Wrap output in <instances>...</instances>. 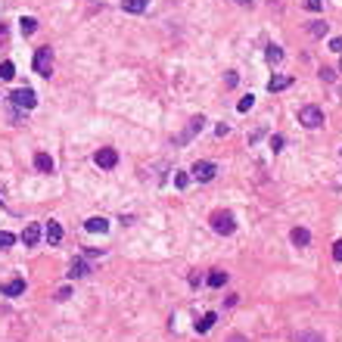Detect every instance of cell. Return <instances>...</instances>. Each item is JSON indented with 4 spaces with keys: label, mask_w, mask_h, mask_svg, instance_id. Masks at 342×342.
<instances>
[{
    "label": "cell",
    "mask_w": 342,
    "mask_h": 342,
    "mask_svg": "<svg viewBox=\"0 0 342 342\" xmlns=\"http://www.w3.org/2000/svg\"><path fill=\"white\" fill-rule=\"evenodd\" d=\"M227 342H249V339H246V336H239V333H236V336H230Z\"/></svg>",
    "instance_id": "obj_33"
},
{
    "label": "cell",
    "mask_w": 342,
    "mask_h": 342,
    "mask_svg": "<svg viewBox=\"0 0 342 342\" xmlns=\"http://www.w3.org/2000/svg\"><path fill=\"white\" fill-rule=\"evenodd\" d=\"M252 106H255V97H252V93H249V97H243V100L236 103V109H239V112H249Z\"/></svg>",
    "instance_id": "obj_25"
},
{
    "label": "cell",
    "mask_w": 342,
    "mask_h": 342,
    "mask_svg": "<svg viewBox=\"0 0 342 342\" xmlns=\"http://www.w3.org/2000/svg\"><path fill=\"white\" fill-rule=\"evenodd\" d=\"M10 100H13V106H19V109H34L38 106V97H34L31 87H16L10 93Z\"/></svg>",
    "instance_id": "obj_5"
},
{
    "label": "cell",
    "mask_w": 342,
    "mask_h": 342,
    "mask_svg": "<svg viewBox=\"0 0 342 342\" xmlns=\"http://www.w3.org/2000/svg\"><path fill=\"white\" fill-rule=\"evenodd\" d=\"M224 283H227V274H224V271H212V274H209V286L218 289V286H224Z\"/></svg>",
    "instance_id": "obj_20"
},
{
    "label": "cell",
    "mask_w": 342,
    "mask_h": 342,
    "mask_svg": "<svg viewBox=\"0 0 342 342\" xmlns=\"http://www.w3.org/2000/svg\"><path fill=\"white\" fill-rule=\"evenodd\" d=\"M13 75H16V65H13V63H3V65H0V81H13Z\"/></svg>",
    "instance_id": "obj_23"
},
{
    "label": "cell",
    "mask_w": 342,
    "mask_h": 342,
    "mask_svg": "<svg viewBox=\"0 0 342 342\" xmlns=\"http://www.w3.org/2000/svg\"><path fill=\"white\" fill-rule=\"evenodd\" d=\"M293 243H296V246H308V243H311V234H308L305 227H296V230H293Z\"/></svg>",
    "instance_id": "obj_18"
},
{
    "label": "cell",
    "mask_w": 342,
    "mask_h": 342,
    "mask_svg": "<svg viewBox=\"0 0 342 342\" xmlns=\"http://www.w3.org/2000/svg\"><path fill=\"white\" fill-rule=\"evenodd\" d=\"M150 6V0H122V10L125 13H143Z\"/></svg>",
    "instance_id": "obj_15"
},
{
    "label": "cell",
    "mask_w": 342,
    "mask_h": 342,
    "mask_svg": "<svg viewBox=\"0 0 342 342\" xmlns=\"http://www.w3.org/2000/svg\"><path fill=\"white\" fill-rule=\"evenodd\" d=\"M289 84H293V78H289V75H274V78L268 81V90L277 93V90H286Z\"/></svg>",
    "instance_id": "obj_12"
},
{
    "label": "cell",
    "mask_w": 342,
    "mask_h": 342,
    "mask_svg": "<svg viewBox=\"0 0 342 342\" xmlns=\"http://www.w3.org/2000/svg\"><path fill=\"white\" fill-rule=\"evenodd\" d=\"M305 10H311V13H321V10H323V0H305Z\"/></svg>",
    "instance_id": "obj_28"
},
{
    "label": "cell",
    "mask_w": 342,
    "mask_h": 342,
    "mask_svg": "<svg viewBox=\"0 0 342 342\" xmlns=\"http://www.w3.org/2000/svg\"><path fill=\"white\" fill-rule=\"evenodd\" d=\"M330 50H333V53H342V38H333L330 41Z\"/></svg>",
    "instance_id": "obj_31"
},
{
    "label": "cell",
    "mask_w": 342,
    "mask_h": 342,
    "mask_svg": "<svg viewBox=\"0 0 342 342\" xmlns=\"http://www.w3.org/2000/svg\"><path fill=\"white\" fill-rule=\"evenodd\" d=\"M90 274V264L84 261V258H75L72 261V268H68V280H78V277H87Z\"/></svg>",
    "instance_id": "obj_9"
},
{
    "label": "cell",
    "mask_w": 342,
    "mask_h": 342,
    "mask_svg": "<svg viewBox=\"0 0 342 342\" xmlns=\"http://www.w3.org/2000/svg\"><path fill=\"white\" fill-rule=\"evenodd\" d=\"M321 78H323V81H336V68L323 65V68H321Z\"/></svg>",
    "instance_id": "obj_27"
},
{
    "label": "cell",
    "mask_w": 342,
    "mask_h": 342,
    "mask_svg": "<svg viewBox=\"0 0 342 342\" xmlns=\"http://www.w3.org/2000/svg\"><path fill=\"white\" fill-rule=\"evenodd\" d=\"M34 168L44 171V174H50V171H53V159H50L47 152H38V156H34Z\"/></svg>",
    "instance_id": "obj_14"
},
{
    "label": "cell",
    "mask_w": 342,
    "mask_h": 342,
    "mask_svg": "<svg viewBox=\"0 0 342 342\" xmlns=\"http://www.w3.org/2000/svg\"><path fill=\"white\" fill-rule=\"evenodd\" d=\"M19 28H22L25 38H28V34L38 31V19H34V16H22V19H19Z\"/></svg>",
    "instance_id": "obj_16"
},
{
    "label": "cell",
    "mask_w": 342,
    "mask_h": 342,
    "mask_svg": "<svg viewBox=\"0 0 342 342\" xmlns=\"http://www.w3.org/2000/svg\"><path fill=\"white\" fill-rule=\"evenodd\" d=\"M34 72L50 78V72H53V50L50 47H41L38 53H34Z\"/></svg>",
    "instance_id": "obj_4"
},
{
    "label": "cell",
    "mask_w": 342,
    "mask_h": 342,
    "mask_svg": "<svg viewBox=\"0 0 342 342\" xmlns=\"http://www.w3.org/2000/svg\"><path fill=\"white\" fill-rule=\"evenodd\" d=\"M215 174H218V165H215V162H209V159H202V162H196V165H193V177H196L199 184L212 181Z\"/></svg>",
    "instance_id": "obj_7"
},
{
    "label": "cell",
    "mask_w": 342,
    "mask_h": 342,
    "mask_svg": "<svg viewBox=\"0 0 342 342\" xmlns=\"http://www.w3.org/2000/svg\"><path fill=\"white\" fill-rule=\"evenodd\" d=\"M264 56H268V63L274 65V63H280V59H283V50H280L277 44H271L268 50H264Z\"/></svg>",
    "instance_id": "obj_21"
},
{
    "label": "cell",
    "mask_w": 342,
    "mask_h": 342,
    "mask_svg": "<svg viewBox=\"0 0 342 342\" xmlns=\"http://www.w3.org/2000/svg\"><path fill=\"white\" fill-rule=\"evenodd\" d=\"M68 296H72V289H68V286H63V289H59V293H56V299H59V302H65Z\"/></svg>",
    "instance_id": "obj_32"
},
{
    "label": "cell",
    "mask_w": 342,
    "mask_h": 342,
    "mask_svg": "<svg viewBox=\"0 0 342 342\" xmlns=\"http://www.w3.org/2000/svg\"><path fill=\"white\" fill-rule=\"evenodd\" d=\"M308 31H311V34H314V38H323V34H327V22H323V19H318V22H311V25H308Z\"/></svg>",
    "instance_id": "obj_22"
},
{
    "label": "cell",
    "mask_w": 342,
    "mask_h": 342,
    "mask_svg": "<svg viewBox=\"0 0 342 342\" xmlns=\"http://www.w3.org/2000/svg\"><path fill=\"white\" fill-rule=\"evenodd\" d=\"M271 150H274V152L283 150V137H280V134H274V137H271Z\"/></svg>",
    "instance_id": "obj_29"
},
{
    "label": "cell",
    "mask_w": 342,
    "mask_h": 342,
    "mask_svg": "<svg viewBox=\"0 0 342 342\" xmlns=\"http://www.w3.org/2000/svg\"><path fill=\"white\" fill-rule=\"evenodd\" d=\"M299 122H302L308 131H314V128L323 125V109L321 106H302L299 109Z\"/></svg>",
    "instance_id": "obj_2"
},
{
    "label": "cell",
    "mask_w": 342,
    "mask_h": 342,
    "mask_svg": "<svg viewBox=\"0 0 342 342\" xmlns=\"http://www.w3.org/2000/svg\"><path fill=\"white\" fill-rule=\"evenodd\" d=\"M174 184L181 187V190H187V184H190V174H184V171H177V174H174Z\"/></svg>",
    "instance_id": "obj_26"
},
{
    "label": "cell",
    "mask_w": 342,
    "mask_h": 342,
    "mask_svg": "<svg viewBox=\"0 0 342 342\" xmlns=\"http://www.w3.org/2000/svg\"><path fill=\"white\" fill-rule=\"evenodd\" d=\"M333 258L342 261V239H336V243H333Z\"/></svg>",
    "instance_id": "obj_30"
},
{
    "label": "cell",
    "mask_w": 342,
    "mask_h": 342,
    "mask_svg": "<svg viewBox=\"0 0 342 342\" xmlns=\"http://www.w3.org/2000/svg\"><path fill=\"white\" fill-rule=\"evenodd\" d=\"M6 34H10V31H6V25H0V41H6Z\"/></svg>",
    "instance_id": "obj_34"
},
{
    "label": "cell",
    "mask_w": 342,
    "mask_h": 342,
    "mask_svg": "<svg viewBox=\"0 0 342 342\" xmlns=\"http://www.w3.org/2000/svg\"><path fill=\"white\" fill-rule=\"evenodd\" d=\"M236 3H239V6H252V0H236Z\"/></svg>",
    "instance_id": "obj_35"
},
{
    "label": "cell",
    "mask_w": 342,
    "mask_h": 342,
    "mask_svg": "<svg viewBox=\"0 0 342 342\" xmlns=\"http://www.w3.org/2000/svg\"><path fill=\"white\" fill-rule=\"evenodd\" d=\"M38 239H41V227L38 224H28L22 230V243L25 246H38Z\"/></svg>",
    "instance_id": "obj_13"
},
{
    "label": "cell",
    "mask_w": 342,
    "mask_h": 342,
    "mask_svg": "<svg viewBox=\"0 0 342 342\" xmlns=\"http://www.w3.org/2000/svg\"><path fill=\"white\" fill-rule=\"evenodd\" d=\"M84 230H87V234H106V230H109V221L106 218H87V221H84Z\"/></svg>",
    "instance_id": "obj_10"
},
{
    "label": "cell",
    "mask_w": 342,
    "mask_h": 342,
    "mask_svg": "<svg viewBox=\"0 0 342 342\" xmlns=\"http://www.w3.org/2000/svg\"><path fill=\"white\" fill-rule=\"evenodd\" d=\"M93 162L103 168V171H109V168H115L118 165V152L112 147H100L97 152H93Z\"/></svg>",
    "instance_id": "obj_6"
},
{
    "label": "cell",
    "mask_w": 342,
    "mask_h": 342,
    "mask_svg": "<svg viewBox=\"0 0 342 342\" xmlns=\"http://www.w3.org/2000/svg\"><path fill=\"white\" fill-rule=\"evenodd\" d=\"M44 236H47V243H50V246H56L59 239H63V227H59V221H47Z\"/></svg>",
    "instance_id": "obj_11"
},
{
    "label": "cell",
    "mask_w": 342,
    "mask_h": 342,
    "mask_svg": "<svg viewBox=\"0 0 342 342\" xmlns=\"http://www.w3.org/2000/svg\"><path fill=\"white\" fill-rule=\"evenodd\" d=\"M202 125H205V118H202V115H193V118H190V125H187L184 131L174 137V147H187V143H190L193 137L202 131Z\"/></svg>",
    "instance_id": "obj_3"
},
{
    "label": "cell",
    "mask_w": 342,
    "mask_h": 342,
    "mask_svg": "<svg viewBox=\"0 0 342 342\" xmlns=\"http://www.w3.org/2000/svg\"><path fill=\"white\" fill-rule=\"evenodd\" d=\"M296 342H327V339H323L321 333H314V330H302V333L296 336Z\"/></svg>",
    "instance_id": "obj_19"
},
{
    "label": "cell",
    "mask_w": 342,
    "mask_h": 342,
    "mask_svg": "<svg viewBox=\"0 0 342 342\" xmlns=\"http://www.w3.org/2000/svg\"><path fill=\"white\" fill-rule=\"evenodd\" d=\"M215 321H218V314H215V311H209L202 321H196V333H205V330H212V323H215Z\"/></svg>",
    "instance_id": "obj_17"
},
{
    "label": "cell",
    "mask_w": 342,
    "mask_h": 342,
    "mask_svg": "<svg viewBox=\"0 0 342 342\" xmlns=\"http://www.w3.org/2000/svg\"><path fill=\"white\" fill-rule=\"evenodd\" d=\"M212 230H215V234H221V236H230V234L236 230L234 215H230V212H215V215H212Z\"/></svg>",
    "instance_id": "obj_1"
},
{
    "label": "cell",
    "mask_w": 342,
    "mask_h": 342,
    "mask_svg": "<svg viewBox=\"0 0 342 342\" xmlns=\"http://www.w3.org/2000/svg\"><path fill=\"white\" fill-rule=\"evenodd\" d=\"M22 293H25V280L22 277L10 280V283H0V296H22Z\"/></svg>",
    "instance_id": "obj_8"
},
{
    "label": "cell",
    "mask_w": 342,
    "mask_h": 342,
    "mask_svg": "<svg viewBox=\"0 0 342 342\" xmlns=\"http://www.w3.org/2000/svg\"><path fill=\"white\" fill-rule=\"evenodd\" d=\"M13 243H16V236L10 234V230H0V249H10Z\"/></svg>",
    "instance_id": "obj_24"
},
{
    "label": "cell",
    "mask_w": 342,
    "mask_h": 342,
    "mask_svg": "<svg viewBox=\"0 0 342 342\" xmlns=\"http://www.w3.org/2000/svg\"><path fill=\"white\" fill-rule=\"evenodd\" d=\"M339 68H342V65H339Z\"/></svg>",
    "instance_id": "obj_36"
}]
</instances>
